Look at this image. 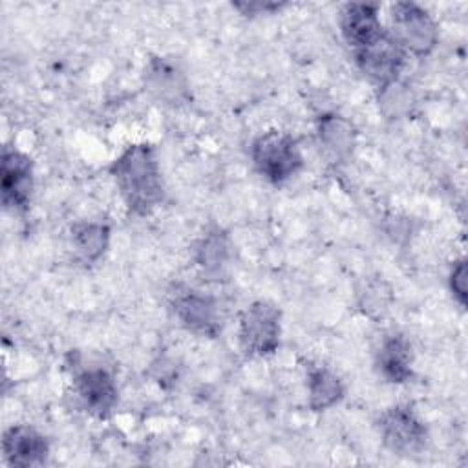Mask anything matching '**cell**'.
<instances>
[{
    "instance_id": "6da1fadb",
    "label": "cell",
    "mask_w": 468,
    "mask_h": 468,
    "mask_svg": "<svg viewBox=\"0 0 468 468\" xmlns=\"http://www.w3.org/2000/svg\"><path fill=\"white\" fill-rule=\"evenodd\" d=\"M110 174L130 212L152 214L165 199L157 152L150 143L126 146L110 165Z\"/></svg>"
},
{
    "instance_id": "7a4b0ae2",
    "label": "cell",
    "mask_w": 468,
    "mask_h": 468,
    "mask_svg": "<svg viewBox=\"0 0 468 468\" xmlns=\"http://www.w3.org/2000/svg\"><path fill=\"white\" fill-rule=\"evenodd\" d=\"M250 159L256 172L274 185L296 176L303 165L296 139L282 130H269L258 135L250 144Z\"/></svg>"
},
{
    "instance_id": "3957f363",
    "label": "cell",
    "mask_w": 468,
    "mask_h": 468,
    "mask_svg": "<svg viewBox=\"0 0 468 468\" xmlns=\"http://www.w3.org/2000/svg\"><path fill=\"white\" fill-rule=\"evenodd\" d=\"M282 313L267 302L258 300L250 303L239 316L238 340L245 356H269L280 346Z\"/></svg>"
},
{
    "instance_id": "277c9868",
    "label": "cell",
    "mask_w": 468,
    "mask_h": 468,
    "mask_svg": "<svg viewBox=\"0 0 468 468\" xmlns=\"http://www.w3.org/2000/svg\"><path fill=\"white\" fill-rule=\"evenodd\" d=\"M391 37L406 53L430 55L439 42V27L433 16L415 2H397L389 9Z\"/></svg>"
},
{
    "instance_id": "5b68a950",
    "label": "cell",
    "mask_w": 468,
    "mask_h": 468,
    "mask_svg": "<svg viewBox=\"0 0 468 468\" xmlns=\"http://www.w3.org/2000/svg\"><path fill=\"white\" fill-rule=\"evenodd\" d=\"M377 430L382 444L395 455H415L428 442V428L410 404H395L384 410L377 419Z\"/></svg>"
},
{
    "instance_id": "8992f818",
    "label": "cell",
    "mask_w": 468,
    "mask_h": 468,
    "mask_svg": "<svg viewBox=\"0 0 468 468\" xmlns=\"http://www.w3.org/2000/svg\"><path fill=\"white\" fill-rule=\"evenodd\" d=\"M170 305L186 331L207 338H216L221 333V305L212 294L194 287H176Z\"/></svg>"
},
{
    "instance_id": "52a82bcc",
    "label": "cell",
    "mask_w": 468,
    "mask_h": 468,
    "mask_svg": "<svg viewBox=\"0 0 468 468\" xmlns=\"http://www.w3.org/2000/svg\"><path fill=\"white\" fill-rule=\"evenodd\" d=\"M2 203L13 212H24L29 207L33 192V161L27 154L5 146L0 161Z\"/></svg>"
},
{
    "instance_id": "ba28073f",
    "label": "cell",
    "mask_w": 468,
    "mask_h": 468,
    "mask_svg": "<svg viewBox=\"0 0 468 468\" xmlns=\"http://www.w3.org/2000/svg\"><path fill=\"white\" fill-rule=\"evenodd\" d=\"M353 55L360 71L378 86L397 80L406 64V51L388 31L371 44L353 51Z\"/></svg>"
},
{
    "instance_id": "9c48e42d",
    "label": "cell",
    "mask_w": 468,
    "mask_h": 468,
    "mask_svg": "<svg viewBox=\"0 0 468 468\" xmlns=\"http://www.w3.org/2000/svg\"><path fill=\"white\" fill-rule=\"evenodd\" d=\"M73 388L84 410L99 419L110 417L119 400L115 378L106 367L79 369L73 377Z\"/></svg>"
},
{
    "instance_id": "30bf717a",
    "label": "cell",
    "mask_w": 468,
    "mask_h": 468,
    "mask_svg": "<svg viewBox=\"0 0 468 468\" xmlns=\"http://www.w3.org/2000/svg\"><path fill=\"white\" fill-rule=\"evenodd\" d=\"M2 453L9 466H40L49 455V442L33 426L15 424L2 435Z\"/></svg>"
},
{
    "instance_id": "8fae6325",
    "label": "cell",
    "mask_w": 468,
    "mask_h": 468,
    "mask_svg": "<svg viewBox=\"0 0 468 468\" xmlns=\"http://www.w3.org/2000/svg\"><path fill=\"white\" fill-rule=\"evenodd\" d=\"M340 31L353 51L371 44L386 29L382 27L377 4L349 2L340 11Z\"/></svg>"
},
{
    "instance_id": "7c38bea8",
    "label": "cell",
    "mask_w": 468,
    "mask_h": 468,
    "mask_svg": "<svg viewBox=\"0 0 468 468\" xmlns=\"http://www.w3.org/2000/svg\"><path fill=\"white\" fill-rule=\"evenodd\" d=\"M316 135L331 163H346L356 146V128L338 113H322L316 121Z\"/></svg>"
},
{
    "instance_id": "4fadbf2b",
    "label": "cell",
    "mask_w": 468,
    "mask_h": 468,
    "mask_svg": "<svg viewBox=\"0 0 468 468\" xmlns=\"http://www.w3.org/2000/svg\"><path fill=\"white\" fill-rule=\"evenodd\" d=\"M375 366L380 377L391 384H404L413 377V347L411 342L400 335L391 333L382 338Z\"/></svg>"
},
{
    "instance_id": "5bb4252c",
    "label": "cell",
    "mask_w": 468,
    "mask_h": 468,
    "mask_svg": "<svg viewBox=\"0 0 468 468\" xmlns=\"http://www.w3.org/2000/svg\"><path fill=\"white\" fill-rule=\"evenodd\" d=\"M144 82L150 93L168 104L183 102L188 97V84L177 64L165 57H154L144 71Z\"/></svg>"
},
{
    "instance_id": "9a60e30c",
    "label": "cell",
    "mask_w": 468,
    "mask_h": 468,
    "mask_svg": "<svg viewBox=\"0 0 468 468\" xmlns=\"http://www.w3.org/2000/svg\"><path fill=\"white\" fill-rule=\"evenodd\" d=\"M307 404L313 411H325L344 397V384L336 373L320 364L307 367Z\"/></svg>"
},
{
    "instance_id": "2e32d148",
    "label": "cell",
    "mask_w": 468,
    "mask_h": 468,
    "mask_svg": "<svg viewBox=\"0 0 468 468\" xmlns=\"http://www.w3.org/2000/svg\"><path fill=\"white\" fill-rule=\"evenodd\" d=\"M71 243L84 263L97 261L108 249L110 227L99 221H80L71 227Z\"/></svg>"
},
{
    "instance_id": "e0dca14e",
    "label": "cell",
    "mask_w": 468,
    "mask_h": 468,
    "mask_svg": "<svg viewBox=\"0 0 468 468\" xmlns=\"http://www.w3.org/2000/svg\"><path fill=\"white\" fill-rule=\"evenodd\" d=\"M230 258V239L219 227L208 229L196 245V261L207 274H219Z\"/></svg>"
},
{
    "instance_id": "ac0fdd59",
    "label": "cell",
    "mask_w": 468,
    "mask_h": 468,
    "mask_svg": "<svg viewBox=\"0 0 468 468\" xmlns=\"http://www.w3.org/2000/svg\"><path fill=\"white\" fill-rule=\"evenodd\" d=\"M378 108L380 112L389 119H399L406 115L413 104V93L411 90L400 82L399 79L393 82H388L384 86H378L377 93Z\"/></svg>"
},
{
    "instance_id": "d6986e66",
    "label": "cell",
    "mask_w": 468,
    "mask_h": 468,
    "mask_svg": "<svg viewBox=\"0 0 468 468\" xmlns=\"http://www.w3.org/2000/svg\"><path fill=\"white\" fill-rule=\"evenodd\" d=\"M389 302H391V291L386 283L378 280L367 282L360 292V305L369 316L386 313L389 309Z\"/></svg>"
},
{
    "instance_id": "ffe728a7",
    "label": "cell",
    "mask_w": 468,
    "mask_h": 468,
    "mask_svg": "<svg viewBox=\"0 0 468 468\" xmlns=\"http://www.w3.org/2000/svg\"><path fill=\"white\" fill-rule=\"evenodd\" d=\"M450 291L461 307L466 305V261L459 260L450 269Z\"/></svg>"
},
{
    "instance_id": "44dd1931",
    "label": "cell",
    "mask_w": 468,
    "mask_h": 468,
    "mask_svg": "<svg viewBox=\"0 0 468 468\" xmlns=\"http://www.w3.org/2000/svg\"><path fill=\"white\" fill-rule=\"evenodd\" d=\"M236 9H239L243 15H261V13H271L282 7V4L276 2H236Z\"/></svg>"
}]
</instances>
